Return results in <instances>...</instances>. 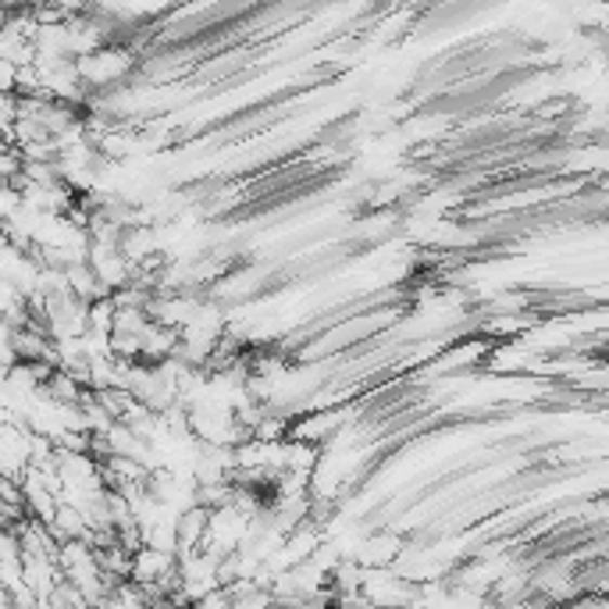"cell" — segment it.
I'll return each instance as SVG.
<instances>
[]
</instances>
